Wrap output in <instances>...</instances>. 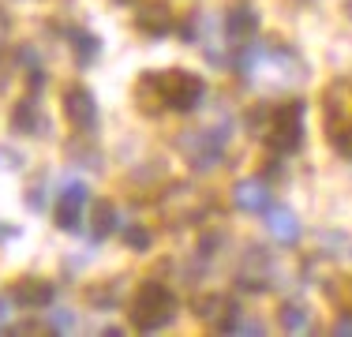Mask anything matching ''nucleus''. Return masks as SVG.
<instances>
[{
  "label": "nucleus",
  "instance_id": "7",
  "mask_svg": "<svg viewBox=\"0 0 352 337\" xmlns=\"http://www.w3.org/2000/svg\"><path fill=\"white\" fill-rule=\"evenodd\" d=\"M232 202H236L240 210H266L270 206V188H266L263 180H240L236 188H232Z\"/></svg>",
  "mask_w": 352,
  "mask_h": 337
},
{
  "label": "nucleus",
  "instance_id": "3",
  "mask_svg": "<svg viewBox=\"0 0 352 337\" xmlns=\"http://www.w3.org/2000/svg\"><path fill=\"white\" fill-rule=\"evenodd\" d=\"M304 142V101H285L281 109H274L270 131H266V146L289 154Z\"/></svg>",
  "mask_w": 352,
  "mask_h": 337
},
{
  "label": "nucleus",
  "instance_id": "10",
  "mask_svg": "<svg viewBox=\"0 0 352 337\" xmlns=\"http://www.w3.org/2000/svg\"><path fill=\"white\" fill-rule=\"evenodd\" d=\"M15 300L27 303V307H45L49 300H53V289H49L45 281H19V289H15Z\"/></svg>",
  "mask_w": 352,
  "mask_h": 337
},
{
  "label": "nucleus",
  "instance_id": "11",
  "mask_svg": "<svg viewBox=\"0 0 352 337\" xmlns=\"http://www.w3.org/2000/svg\"><path fill=\"white\" fill-rule=\"evenodd\" d=\"M258 27V19H255V12L251 8H232V15H229V34L236 41H248L251 34H255Z\"/></svg>",
  "mask_w": 352,
  "mask_h": 337
},
{
  "label": "nucleus",
  "instance_id": "19",
  "mask_svg": "<svg viewBox=\"0 0 352 337\" xmlns=\"http://www.w3.org/2000/svg\"><path fill=\"white\" fill-rule=\"evenodd\" d=\"M333 330H338V334H352V318H341V323L333 326Z\"/></svg>",
  "mask_w": 352,
  "mask_h": 337
},
{
  "label": "nucleus",
  "instance_id": "5",
  "mask_svg": "<svg viewBox=\"0 0 352 337\" xmlns=\"http://www.w3.org/2000/svg\"><path fill=\"white\" fill-rule=\"evenodd\" d=\"M87 199H90L87 184H79V180L64 184V188L56 191V225H60V229H75L82 206H87Z\"/></svg>",
  "mask_w": 352,
  "mask_h": 337
},
{
  "label": "nucleus",
  "instance_id": "4",
  "mask_svg": "<svg viewBox=\"0 0 352 337\" xmlns=\"http://www.w3.org/2000/svg\"><path fill=\"white\" fill-rule=\"evenodd\" d=\"M157 90H162V101L169 109H176V113L195 109L199 101H203V94H206L203 79L191 75V72H165V75H157Z\"/></svg>",
  "mask_w": 352,
  "mask_h": 337
},
{
  "label": "nucleus",
  "instance_id": "20",
  "mask_svg": "<svg viewBox=\"0 0 352 337\" xmlns=\"http://www.w3.org/2000/svg\"><path fill=\"white\" fill-rule=\"evenodd\" d=\"M8 323V300H0V326Z\"/></svg>",
  "mask_w": 352,
  "mask_h": 337
},
{
  "label": "nucleus",
  "instance_id": "12",
  "mask_svg": "<svg viewBox=\"0 0 352 337\" xmlns=\"http://www.w3.org/2000/svg\"><path fill=\"white\" fill-rule=\"evenodd\" d=\"M15 128L30 131V135H41L45 120H41V113H38V101H23V105L15 109Z\"/></svg>",
  "mask_w": 352,
  "mask_h": 337
},
{
  "label": "nucleus",
  "instance_id": "16",
  "mask_svg": "<svg viewBox=\"0 0 352 337\" xmlns=\"http://www.w3.org/2000/svg\"><path fill=\"white\" fill-rule=\"evenodd\" d=\"M75 49H79V56H87V61H90V56L98 53V41L90 38V34H75Z\"/></svg>",
  "mask_w": 352,
  "mask_h": 337
},
{
  "label": "nucleus",
  "instance_id": "13",
  "mask_svg": "<svg viewBox=\"0 0 352 337\" xmlns=\"http://www.w3.org/2000/svg\"><path fill=\"white\" fill-rule=\"evenodd\" d=\"M113 229H116V210H113V202H98V206H94V232L105 236V232H113Z\"/></svg>",
  "mask_w": 352,
  "mask_h": 337
},
{
  "label": "nucleus",
  "instance_id": "15",
  "mask_svg": "<svg viewBox=\"0 0 352 337\" xmlns=\"http://www.w3.org/2000/svg\"><path fill=\"white\" fill-rule=\"evenodd\" d=\"M49 326H53V330H72V326H75V315H72V311L68 307H56L53 311V315H49Z\"/></svg>",
  "mask_w": 352,
  "mask_h": 337
},
{
  "label": "nucleus",
  "instance_id": "14",
  "mask_svg": "<svg viewBox=\"0 0 352 337\" xmlns=\"http://www.w3.org/2000/svg\"><path fill=\"white\" fill-rule=\"evenodd\" d=\"M281 326L289 334H304L307 330V311L304 307H285L281 311Z\"/></svg>",
  "mask_w": 352,
  "mask_h": 337
},
{
  "label": "nucleus",
  "instance_id": "18",
  "mask_svg": "<svg viewBox=\"0 0 352 337\" xmlns=\"http://www.w3.org/2000/svg\"><path fill=\"white\" fill-rule=\"evenodd\" d=\"M229 330H236V334H263L266 326L263 323H240V318H236V323H229Z\"/></svg>",
  "mask_w": 352,
  "mask_h": 337
},
{
  "label": "nucleus",
  "instance_id": "8",
  "mask_svg": "<svg viewBox=\"0 0 352 337\" xmlns=\"http://www.w3.org/2000/svg\"><path fill=\"white\" fill-rule=\"evenodd\" d=\"M266 229H270V236H278L281 243H292L300 236V221H296V214L292 210H270L266 214Z\"/></svg>",
  "mask_w": 352,
  "mask_h": 337
},
{
  "label": "nucleus",
  "instance_id": "6",
  "mask_svg": "<svg viewBox=\"0 0 352 337\" xmlns=\"http://www.w3.org/2000/svg\"><path fill=\"white\" fill-rule=\"evenodd\" d=\"M64 113H68L72 124H79V128H90L98 116V105H94V94H90L87 87H72L68 94H64Z\"/></svg>",
  "mask_w": 352,
  "mask_h": 337
},
{
  "label": "nucleus",
  "instance_id": "9",
  "mask_svg": "<svg viewBox=\"0 0 352 337\" xmlns=\"http://www.w3.org/2000/svg\"><path fill=\"white\" fill-rule=\"evenodd\" d=\"M139 30H146V34H169V30H173L169 8H162V4L142 8V12H139Z\"/></svg>",
  "mask_w": 352,
  "mask_h": 337
},
{
  "label": "nucleus",
  "instance_id": "17",
  "mask_svg": "<svg viewBox=\"0 0 352 337\" xmlns=\"http://www.w3.org/2000/svg\"><path fill=\"white\" fill-rule=\"evenodd\" d=\"M124 236H128V243H131L135 251H146V248H150V232H146V229H128Z\"/></svg>",
  "mask_w": 352,
  "mask_h": 337
},
{
  "label": "nucleus",
  "instance_id": "2",
  "mask_svg": "<svg viewBox=\"0 0 352 337\" xmlns=\"http://www.w3.org/2000/svg\"><path fill=\"white\" fill-rule=\"evenodd\" d=\"M176 315V296L165 289L162 281H146L135 292V303H131V318H135L139 330H157Z\"/></svg>",
  "mask_w": 352,
  "mask_h": 337
},
{
  "label": "nucleus",
  "instance_id": "1",
  "mask_svg": "<svg viewBox=\"0 0 352 337\" xmlns=\"http://www.w3.org/2000/svg\"><path fill=\"white\" fill-rule=\"evenodd\" d=\"M322 116H326V131L330 142L341 150L345 157H352V83L338 79L322 98Z\"/></svg>",
  "mask_w": 352,
  "mask_h": 337
}]
</instances>
